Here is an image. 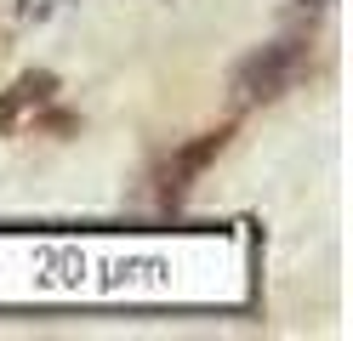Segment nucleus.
Listing matches in <instances>:
<instances>
[{
    "label": "nucleus",
    "instance_id": "obj_1",
    "mask_svg": "<svg viewBox=\"0 0 353 341\" xmlns=\"http://www.w3.org/2000/svg\"><path fill=\"white\" fill-rule=\"evenodd\" d=\"M302 45H307V40H274V45H262V52H251L245 63L234 68V97H239V103H268V97H279V91L291 85V74L302 68Z\"/></svg>",
    "mask_w": 353,
    "mask_h": 341
},
{
    "label": "nucleus",
    "instance_id": "obj_2",
    "mask_svg": "<svg viewBox=\"0 0 353 341\" xmlns=\"http://www.w3.org/2000/svg\"><path fill=\"white\" fill-rule=\"evenodd\" d=\"M228 136H234V125H216V131H205V136H194V143H183V148L171 154V165H165V182H160L171 205L183 199V194L194 188V182H200V171H205L211 159H216V154L228 148Z\"/></svg>",
    "mask_w": 353,
    "mask_h": 341
},
{
    "label": "nucleus",
    "instance_id": "obj_3",
    "mask_svg": "<svg viewBox=\"0 0 353 341\" xmlns=\"http://www.w3.org/2000/svg\"><path fill=\"white\" fill-rule=\"evenodd\" d=\"M52 91H57V74H52V68H34V74H23V80L6 91V97H0V131H17V114L46 108Z\"/></svg>",
    "mask_w": 353,
    "mask_h": 341
},
{
    "label": "nucleus",
    "instance_id": "obj_4",
    "mask_svg": "<svg viewBox=\"0 0 353 341\" xmlns=\"http://www.w3.org/2000/svg\"><path fill=\"white\" fill-rule=\"evenodd\" d=\"M40 125H46V131H74V120H69V114H46Z\"/></svg>",
    "mask_w": 353,
    "mask_h": 341
},
{
    "label": "nucleus",
    "instance_id": "obj_5",
    "mask_svg": "<svg viewBox=\"0 0 353 341\" xmlns=\"http://www.w3.org/2000/svg\"><path fill=\"white\" fill-rule=\"evenodd\" d=\"M302 6H330V0H302Z\"/></svg>",
    "mask_w": 353,
    "mask_h": 341
}]
</instances>
